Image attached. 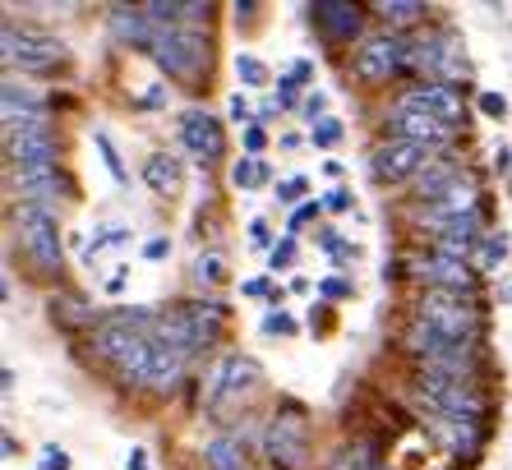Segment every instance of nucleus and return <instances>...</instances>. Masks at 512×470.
Here are the masks:
<instances>
[{
    "instance_id": "f257e3e1",
    "label": "nucleus",
    "mask_w": 512,
    "mask_h": 470,
    "mask_svg": "<svg viewBox=\"0 0 512 470\" xmlns=\"http://www.w3.org/2000/svg\"><path fill=\"white\" fill-rule=\"evenodd\" d=\"M93 355L97 360H107L125 383H143L148 360H153V337L139 332V328H130V323H120V318H111V323L93 328Z\"/></svg>"
},
{
    "instance_id": "f03ea898",
    "label": "nucleus",
    "mask_w": 512,
    "mask_h": 470,
    "mask_svg": "<svg viewBox=\"0 0 512 470\" xmlns=\"http://www.w3.org/2000/svg\"><path fill=\"white\" fill-rule=\"evenodd\" d=\"M153 60L171 79H199V74L208 70V60H213V37L190 24L162 28V37H157V47H153Z\"/></svg>"
},
{
    "instance_id": "7ed1b4c3",
    "label": "nucleus",
    "mask_w": 512,
    "mask_h": 470,
    "mask_svg": "<svg viewBox=\"0 0 512 470\" xmlns=\"http://www.w3.org/2000/svg\"><path fill=\"white\" fill-rule=\"evenodd\" d=\"M259 388H263L259 360H250V355H222V360L208 369V392H203V401H208L213 415H222L227 406H236V401H250Z\"/></svg>"
},
{
    "instance_id": "20e7f679",
    "label": "nucleus",
    "mask_w": 512,
    "mask_h": 470,
    "mask_svg": "<svg viewBox=\"0 0 512 470\" xmlns=\"http://www.w3.org/2000/svg\"><path fill=\"white\" fill-rule=\"evenodd\" d=\"M14 235L24 254L37 263L42 272H56L60 268V226H56V212L51 208H37V203H19L14 208Z\"/></svg>"
},
{
    "instance_id": "39448f33",
    "label": "nucleus",
    "mask_w": 512,
    "mask_h": 470,
    "mask_svg": "<svg viewBox=\"0 0 512 470\" xmlns=\"http://www.w3.org/2000/svg\"><path fill=\"white\" fill-rule=\"evenodd\" d=\"M263 452L273 461L277 470H300L305 457H310V424H305V411H300L296 401H286L277 420L268 424V434H263Z\"/></svg>"
},
{
    "instance_id": "423d86ee",
    "label": "nucleus",
    "mask_w": 512,
    "mask_h": 470,
    "mask_svg": "<svg viewBox=\"0 0 512 470\" xmlns=\"http://www.w3.org/2000/svg\"><path fill=\"white\" fill-rule=\"evenodd\" d=\"M217 332H222V309L217 305H180L176 314L157 318L153 337L157 341H176L185 351H203V346H213Z\"/></svg>"
},
{
    "instance_id": "0eeeda50",
    "label": "nucleus",
    "mask_w": 512,
    "mask_h": 470,
    "mask_svg": "<svg viewBox=\"0 0 512 470\" xmlns=\"http://www.w3.org/2000/svg\"><path fill=\"white\" fill-rule=\"evenodd\" d=\"M5 143H10V162L19 166V176H33V171H56V134H51L47 116L5 125Z\"/></svg>"
},
{
    "instance_id": "6e6552de",
    "label": "nucleus",
    "mask_w": 512,
    "mask_h": 470,
    "mask_svg": "<svg viewBox=\"0 0 512 470\" xmlns=\"http://www.w3.org/2000/svg\"><path fill=\"white\" fill-rule=\"evenodd\" d=\"M420 323L434 328L443 341H453V346H466L476 337V314L457 291H429L420 300Z\"/></svg>"
},
{
    "instance_id": "1a4fd4ad",
    "label": "nucleus",
    "mask_w": 512,
    "mask_h": 470,
    "mask_svg": "<svg viewBox=\"0 0 512 470\" xmlns=\"http://www.w3.org/2000/svg\"><path fill=\"white\" fill-rule=\"evenodd\" d=\"M425 153L429 148H420V143L411 139H388L383 148H374L370 166H374V180H383V185H397V180H411L425 171Z\"/></svg>"
},
{
    "instance_id": "9d476101",
    "label": "nucleus",
    "mask_w": 512,
    "mask_h": 470,
    "mask_svg": "<svg viewBox=\"0 0 512 470\" xmlns=\"http://www.w3.org/2000/svg\"><path fill=\"white\" fill-rule=\"evenodd\" d=\"M0 51H5V65H28V70L56 65V60L65 56V47H60V42L37 37V33H24V28H14V24L0 28Z\"/></svg>"
},
{
    "instance_id": "9b49d317",
    "label": "nucleus",
    "mask_w": 512,
    "mask_h": 470,
    "mask_svg": "<svg viewBox=\"0 0 512 470\" xmlns=\"http://www.w3.org/2000/svg\"><path fill=\"white\" fill-rule=\"evenodd\" d=\"M406 60H411V56H406V42H402V37H388V33H383V37H370V42L356 51V60H351V65H356V74L365 83H383V79H393Z\"/></svg>"
},
{
    "instance_id": "f8f14e48",
    "label": "nucleus",
    "mask_w": 512,
    "mask_h": 470,
    "mask_svg": "<svg viewBox=\"0 0 512 470\" xmlns=\"http://www.w3.org/2000/svg\"><path fill=\"white\" fill-rule=\"evenodd\" d=\"M180 139H185V148H190L199 162H222V153H227V134H222V120L208 116V111H185L180 116Z\"/></svg>"
},
{
    "instance_id": "ddd939ff",
    "label": "nucleus",
    "mask_w": 512,
    "mask_h": 470,
    "mask_svg": "<svg viewBox=\"0 0 512 470\" xmlns=\"http://www.w3.org/2000/svg\"><path fill=\"white\" fill-rule=\"evenodd\" d=\"M388 125H393V139H411L420 143V148H439V143H448V125L443 120H434L429 111H420V106L411 102H397L393 116H388Z\"/></svg>"
},
{
    "instance_id": "4468645a",
    "label": "nucleus",
    "mask_w": 512,
    "mask_h": 470,
    "mask_svg": "<svg viewBox=\"0 0 512 470\" xmlns=\"http://www.w3.org/2000/svg\"><path fill=\"white\" fill-rule=\"evenodd\" d=\"M111 33H116V42H125V47L153 51L157 37H162V28L148 19V10H130V5H116V10H111Z\"/></svg>"
},
{
    "instance_id": "2eb2a0df",
    "label": "nucleus",
    "mask_w": 512,
    "mask_h": 470,
    "mask_svg": "<svg viewBox=\"0 0 512 470\" xmlns=\"http://www.w3.org/2000/svg\"><path fill=\"white\" fill-rule=\"evenodd\" d=\"M185 360H190V351H185V346L153 337V360H148V374H143V383H148V388H157V392L176 388L180 374H185Z\"/></svg>"
},
{
    "instance_id": "dca6fc26",
    "label": "nucleus",
    "mask_w": 512,
    "mask_h": 470,
    "mask_svg": "<svg viewBox=\"0 0 512 470\" xmlns=\"http://www.w3.org/2000/svg\"><path fill=\"white\" fill-rule=\"evenodd\" d=\"M416 60L429 74H439V83H448V88H453V79H466V60H462V51H457L453 33H439L429 47H420Z\"/></svg>"
},
{
    "instance_id": "f3484780",
    "label": "nucleus",
    "mask_w": 512,
    "mask_h": 470,
    "mask_svg": "<svg viewBox=\"0 0 512 470\" xmlns=\"http://www.w3.org/2000/svg\"><path fill=\"white\" fill-rule=\"evenodd\" d=\"M416 272L425 277V282H434V291H457V295L471 291V282H476V272L466 268L462 259H448V254H439V249H434L429 259H420Z\"/></svg>"
},
{
    "instance_id": "a211bd4d",
    "label": "nucleus",
    "mask_w": 512,
    "mask_h": 470,
    "mask_svg": "<svg viewBox=\"0 0 512 470\" xmlns=\"http://www.w3.org/2000/svg\"><path fill=\"white\" fill-rule=\"evenodd\" d=\"M406 102L420 106V111H429L434 120H443L448 130H453L457 120H462V93H457V88H448V83H420V88L406 97Z\"/></svg>"
},
{
    "instance_id": "6ab92c4d",
    "label": "nucleus",
    "mask_w": 512,
    "mask_h": 470,
    "mask_svg": "<svg viewBox=\"0 0 512 470\" xmlns=\"http://www.w3.org/2000/svg\"><path fill=\"white\" fill-rule=\"evenodd\" d=\"M310 19L328 37H337V42H346V37L360 33V5H346V0H314Z\"/></svg>"
},
{
    "instance_id": "aec40b11",
    "label": "nucleus",
    "mask_w": 512,
    "mask_h": 470,
    "mask_svg": "<svg viewBox=\"0 0 512 470\" xmlns=\"http://www.w3.org/2000/svg\"><path fill=\"white\" fill-rule=\"evenodd\" d=\"M14 194L24 203H37V208H51L60 194H70V180L65 171H33V176H14Z\"/></svg>"
},
{
    "instance_id": "412c9836",
    "label": "nucleus",
    "mask_w": 512,
    "mask_h": 470,
    "mask_svg": "<svg viewBox=\"0 0 512 470\" xmlns=\"http://www.w3.org/2000/svg\"><path fill=\"white\" fill-rule=\"evenodd\" d=\"M476 212V180H457L448 194H443L439 203H429V212H425V222L439 231V226H448V222H457V217H471Z\"/></svg>"
},
{
    "instance_id": "4be33fe9",
    "label": "nucleus",
    "mask_w": 512,
    "mask_h": 470,
    "mask_svg": "<svg viewBox=\"0 0 512 470\" xmlns=\"http://www.w3.org/2000/svg\"><path fill=\"white\" fill-rule=\"evenodd\" d=\"M0 106H5V125H19V120H42L47 106L33 88H19V83H5L0 88Z\"/></svg>"
},
{
    "instance_id": "5701e85b",
    "label": "nucleus",
    "mask_w": 512,
    "mask_h": 470,
    "mask_svg": "<svg viewBox=\"0 0 512 470\" xmlns=\"http://www.w3.org/2000/svg\"><path fill=\"white\" fill-rule=\"evenodd\" d=\"M480 245V222H476V212L471 217H457V222L439 226V254H448V259H462L466 249H476Z\"/></svg>"
},
{
    "instance_id": "b1692460",
    "label": "nucleus",
    "mask_w": 512,
    "mask_h": 470,
    "mask_svg": "<svg viewBox=\"0 0 512 470\" xmlns=\"http://www.w3.org/2000/svg\"><path fill=\"white\" fill-rule=\"evenodd\" d=\"M143 180H148V189H153V194H180L185 171H180V162L171 153H153V157H148V166H143Z\"/></svg>"
},
{
    "instance_id": "393cba45",
    "label": "nucleus",
    "mask_w": 512,
    "mask_h": 470,
    "mask_svg": "<svg viewBox=\"0 0 512 470\" xmlns=\"http://www.w3.org/2000/svg\"><path fill=\"white\" fill-rule=\"evenodd\" d=\"M457 180H462V176H457V166H453V162H429L425 171L416 176V194H420L425 203H439L443 194H448V189L457 185Z\"/></svg>"
},
{
    "instance_id": "a878e982",
    "label": "nucleus",
    "mask_w": 512,
    "mask_h": 470,
    "mask_svg": "<svg viewBox=\"0 0 512 470\" xmlns=\"http://www.w3.org/2000/svg\"><path fill=\"white\" fill-rule=\"evenodd\" d=\"M328 470H379V443L374 438H356V443L337 447Z\"/></svg>"
},
{
    "instance_id": "bb28decb",
    "label": "nucleus",
    "mask_w": 512,
    "mask_h": 470,
    "mask_svg": "<svg viewBox=\"0 0 512 470\" xmlns=\"http://www.w3.org/2000/svg\"><path fill=\"white\" fill-rule=\"evenodd\" d=\"M203 461H208V470H245V447L236 443V438H213V443L203 447Z\"/></svg>"
},
{
    "instance_id": "cd10ccee",
    "label": "nucleus",
    "mask_w": 512,
    "mask_h": 470,
    "mask_svg": "<svg viewBox=\"0 0 512 470\" xmlns=\"http://www.w3.org/2000/svg\"><path fill=\"white\" fill-rule=\"evenodd\" d=\"M231 185H236V189H259V185H268V166H263L259 157H245V162L231 166Z\"/></svg>"
},
{
    "instance_id": "c85d7f7f",
    "label": "nucleus",
    "mask_w": 512,
    "mask_h": 470,
    "mask_svg": "<svg viewBox=\"0 0 512 470\" xmlns=\"http://www.w3.org/2000/svg\"><path fill=\"white\" fill-rule=\"evenodd\" d=\"M379 14L393 19V24H416V19H425V5H416V0H383Z\"/></svg>"
},
{
    "instance_id": "c756f323",
    "label": "nucleus",
    "mask_w": 512,
    "mask_h": 470,
    "mask_svg": "<svg viewBox=\"0 0 512 470\" xmlns=\"http://www.w3.org/2000/svg\"><path fill=\"white\" fill-rule=\"evenodd\" d=\"M236 74H240V83H250V88H263V83H268L263 60H254L250 51H240V56H236Z\"/></svg>"
},
{
    "instance_id": "7c9ffc66",
    "label": "nucleus",
    "mask_w": 512,
    "mask_h": 470,
    "mask_svg": "<svg viewBox=\"0 0 512 470\" xmlns=\"http://www.w3.org/2000/svg\"><path fill=\"white\" fill-rule=\"evenodd\" d=\"M199 282L203 286H217V282H227V263H222V254H203L199 259Z\"/></svg>"
},
{
    "instance_id": "2f4dec72",
    "label": "nucleus",
    "mask_w": 512,
    "mask_h": 470,
    "mask_svg": "<svg viewBox=\"0 0 512 470\" xmlns=\"http://www.w3.org/2000/svg\"><path fill=\"white\" fill-rule=\"evenodd\" d=\"M503 254H508V245H503V235H494V240H485V245H480V259H476V268H480V272L499 268V263H503Z\"/></svg>"
},
{
    "instance_id": "473e14b6",
    "label": "nucleus",
    "mask_w": 512,
    "mask_h": 470,
    "mask_svg": "<svg viewBox=\"0 0 512 470\" xmlns=\"http://www.w3.org/2000/svg\"><path fill=\"white\" fill-rule=\"evenodd\" d=\"M314 143H319V148H333L337 139H342V120H333V116H323L319 125H314V134H310Z\"/></svg>"
},
{
    "instance_id": "72a5a7b5",
    "label": "nucleus",
    "mask_w": 512,
    "mask_h": 470,
    "mask_svg": "<svg viewBox=\"0 0 512 470\" xmlns=\"http://www.w3.org/2000/svg\"><path fill=\"white\" fill-rule=\"evenodd\" d=\"M93 143H97V153L107 157V171H111V180H125V166H120V157H116V148H111V139H107V134H93Z\"/></svg>"
},
{
    "instance_id": "f704fd0d",
    "label": "nucleus",
    "mask_w": 512,
    "mask_h": 470,
    "mask_svg": "<svg viewBox=\"0 0 512 470\" xmlns=\"http://www.w3.org/2000/svg\"><path fill=\"white\" fill-rule=\"evenodd\" d=\"M42 470H70V457H65L60 447H47V452H42Z\"/></svg>"
},
{
    "instance_id": "c9c22d12",
    "label": "nucleus",
    "mask_w": 512,
    "mask_h": 470,
    "mask_svg": "<svg viewBox=\"0 0 512 470\" xmlns=\"http://www.w3.org/2000/svg\"><path fill=\"white\" fill-rule=\"evenodd\" d=\"M300 194H305V180H286V185H277V199H282V203H296L300 199Z\"/></svg>"
},
{
    "instance_id": "e433bc0d",
    "label": "nucleus",
    "mask_w": 512,
    "mask_h": 470,
    "mask_svg": "<svg viewBox=\"0 0 512 470\" xmlns=\"http://www.w3.org/2000/svg\"><path fill=\"white\" fill-rule=\"evenodd\" d=\"M480 111H485V116H503V111H508V102H503L499 93H480Z\"/></svg>"
},
{
    "instance_id": "4c0bfd02",
    "label": "nucleus",
    "mask_w": 512,
    "mask_h": 470,
    "mask_svg": "<svg viewBox=\"0 0 512 470\" xmlns=\"http://www.w3.org/2000/svg\"><path fill=\"white\" fill-rule=\"evenodd\" d=\"M323 295H328V300H342V295H351V282H342V277H328V282H323Z\"/></svg>"
},
{
    "instance_id": "58836bf2",
    "label": "nucleus",
    "mask_w": 512,
    "mask_h": 470,
    "mask_svg": "<svg viewBox=\"0 0 512 470\" xmlns=\"http://www.w3.org/2000/svg\"><path fill=\"white\" fill-rule=\"evenodd\" d=\"M291 254H296V245H291V240H282V245L273 249V268H286V263H291Z\"/></svg>"
},
{
    "instance_id": "ea45409f",
    "label": "nucleus",
    "mask_w": 512,
    "mask_h": 470,
    "mask_svg": "<svg viewBox=\"0 0 512 470\" xmlns=\"http://www.w3.org/2000/svg\"><path fill=\"white\" fill-rule=\"evenodd\" d=\"M263 328H268V332H282V337H286V332H296V323H291V318H282V314H273L268 323H263Z\"/></svg>"
},
{
    "instance_id": "a19ab883",
    "label": "nucleus",
    "mask_w": 512,
    "mask_h": 470,
    "mask_svg": "<svg viewBox=\"0 0 512 470\" xmlns=\"http://www.w3.org/2000/svg\"><path fill=\"white\" fill-rule=\"evenodd\" d=\"M328 208L346 212V208H351V194H346V189H333V194H328Z\"/></svg>"
},
{
    "instance_id": "79ce46f5",
    "label": "nucleus",
    "mask_w": 512,
    "mask_h": 470,
    "mask_svg": "<svg viewBox=\"0 0 512 470\" xmlns=\"http://www.w3.org/2000/svg\"><path fill=\"white\" fill-rule=\"evenodd\" d=\"M167 249H171L167 240H148V249H143V254H148V259L157 263V259H167Z\"/></svg>"
},
{
    "instance_id": "37998d69",
    "label": "nucleus",
    "mask_w": 512,
    "mask_h": 470,
    "mask_svg": "<svg viewBox=\"0 0 512 470\" xmlns=\"http://www.w3.org/2000/svg\"><path fill=\"white\" fill-rule=\"evenodd\" d=\"M245 148H250V153H259V148H263V130H259V125H250V130H245Z\"/></svg>"
},
{
    "instance_id": "c03bdc74",
    "label": "nucleus",
    "mask_w": 512,
    "mask_h": 470,
    "mask_svg": "<svg viewBox=\"0 0 512 470\" xmlns=\"http://www.w3.org/2000/svg\"><path fill=\"white\" fill-rule=\"evenodd\" d=\"M323 106H328V97H323V93H314L310 102H305V116H323Z\"/></svg>"
},
{
    "instance_id": "a18cd8bd",
    "label": "nucleus",
    "mask_w": 512,
    "mask_h": 470,
    "mask_svg": "<svg viewBox=\"0 0 512 470\" xmlns=\"http://www.w3.org/2000/svg\"><path fill=\"white\" fill-rule=\"evenodd\" d=\"M130 470H148V452H143V447L130 452Z\"/></svg>"
},
{
    "instance_id": "49530a36",
    "label": "nucleus",
    "mask_w": 512,
    "mask_h": 470,
    "mask_svg": "<svg viewBox=\"0 0 512 470\" xmlns=\"http://www.w3.org/2000/svg\"><path fill=\"white\" fill-rule=\"evenodd\" d=\"M314 212H319V208H300L296 217H291V226H305V222H310V217H314Z\"/></svg>"
},
{
    "instance_id": "de8ad7c7",
    "label": "nucleus",
    "mask_w": 512,
    "mask_h": 470,
    "mask_svg": "<svg viewBox=\"0 0 512 470\" xmlns=\"http://www.w3.org/2000/svg\"><path fill=\"white\" fill-rule=\"evenodd\" d=\"M107 291H111V295H120V291H125V272H116V277H111V282H107Z\"/></svg>"
}]
</instances>
